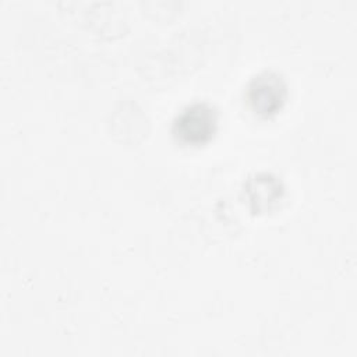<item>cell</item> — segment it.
<instances>
[{
    "label": "cell",
    "instance_id": "1",
    "mask_svg": "<svg viewBox=\"0 0 357 357\" xmlns=\"http://www.w3.org/2000/svg\"><path fill=\"white\" fill-rule=\"evenodd\" d=\"M289 99V85L276 70H262L245 84L244 102L248 110L259 119L276 116Z\"/></svg>",
    "mask_w": 357,
    "mask_h": 357
},
{
    "label": "cell",
    "instance_id": "2",
    "mask_svg": "<svg viewBox=\"0 0 357 357\" xmlns=\"http://www.w3.org/2000/svg\"><path fill=\"white\" fill-rule=\"evenodd\" d=\"M218 126V109L209 102L197 100L184 106L174 116L170 131L178 144L201 146L215 137Z\"/></svg>",
    "mask_w": 357,
    "mask_h": 357
},
{
    "label": "cell",
    "instance_id": "3",
    "mask_svg": "<svg viewBox=\"0 0 357 357\" xmlns=\"http://www.w3.org/2000/svg\"><path fill=\"white\" fill-rule=\"evenodd\" d=\"M243 194L254 215H265L279 208L284 199L286 187L279 176L271 172H255L245 178Z\"/></svg>",
    "mask_w": 357,
    "mask_h": 357
}]
</instances>
